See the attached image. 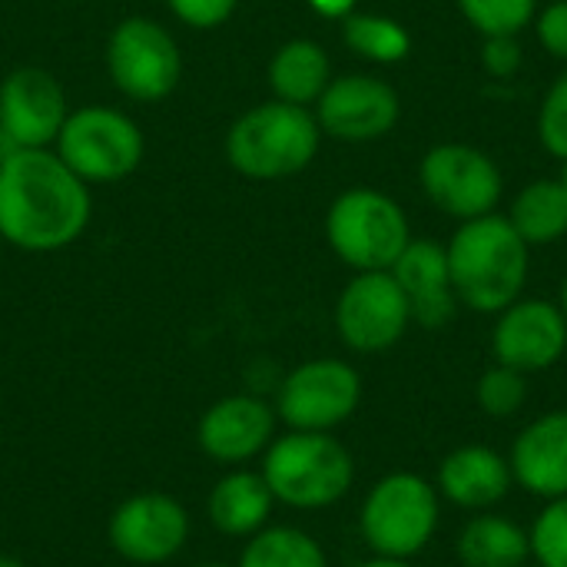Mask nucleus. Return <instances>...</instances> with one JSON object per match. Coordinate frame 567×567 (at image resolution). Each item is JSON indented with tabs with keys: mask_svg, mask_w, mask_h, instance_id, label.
Returning <instances> with one entry per match:
<instances>
[{
	"mask_svg": "<svg viewBox=\"0 0 567 567\" xmlns=\"http://www.w3.org/2000/svg\"><path fill=\"white\" fill-rule=\"evenodd\" d=\"M93 216L90 186L53 150L0 156V239L23 252L73 246Z\"/></svg>",
	"mask_w": 567,
	"mask_h": 567,
	"instance_id": "f257e3e1",
	"label": "nucleus"
},
{
	"mask_svg": "<svg viewBox=\"0 0 567 567\" xmlns=\"http://www.w3.org/2000/svg\"><path fill=\"white\" fill-rule=\"evenodd\" d=\"M445 252L455 296L465 309L498 316L522 299L532 272V246L515 233L508 216L488 213L462 223Z\"/></svg>",
	"mask_w": 567,
	"mask_h": 567,
	"instance_id": "f03ea898",
	"label": "nucleus"
},
{
	"mask_svg": "<svg viewBox=\"0 0 567 567\" xmlns=\"http://www.w3.org/2000/svg\"><path fill=\"white\" fill-rule=\"evenodd\" d=\"M259 472L276 505L292 512H326L355 485V458L336 432H292L272 439Z\"/></svg>",
	"mask_w": 567,
	"mask_h": 567,
	"instance_id": "7ed1b4c3",
	"label": "nucleus"
},
{
	"mask_svg": "<svg viewBox=\"0 0 567 567\" xmlns=\"http://www.w3.org/2000/svg\"><path fill=\"white\" fill-rule=\"evenodd\" d=\"M319 143L322 130L309 106L269 100L233 120L223 150L239 176L272 183L302 173L316 159Z\"/></svg>",
	"mask_w": 567,
	"mask_h": 567,
	"instance_id": "20e7f679",
	"label": "nucleus"
},
{
	"mask_svg": "<svg viewBox=\"0 0 567 567\" xmlns=\"http://www.w3.org/2000/svg\"><path fill=\"white\" fill-rule=\"evenodd\" d=\"M442 498L419 472L382 475L359 505V535L379 558H419L439 535Z\"/></svg>",
	"mask_w": 567,
	"mask_h": 567,
	"instance_id": "39448f33",
	"label": "nucleus"
},
{
	"mask_svg": "<svg viewBox=\"0 0 567 567\" xmlns=\"http://www.w3.org/2000/svg\"><path fill=\"white\" fill-rule=\"evenodd\" d=\"M326 239L352 272H382L392 269L412 243V226L389 193L352 186L332 199L326 213Z\"/></svg>",
	"mask_w": 567,
	"mask_h": 567,
	"instance_id": "423d86ee",
	"label": "nucleus"
},
{
	"mask_svg": "<svg viewBox=\"0 0 567 567\" xmlns=\"http://www.w3.org/2000/svg\"><path fill=\"white\" fill-rule=\"evenodd\" d=\"M53 153L90 186V183H120L133 176L143 163L146 140L133 116L123 110L86 103L70 110Z\"/></svg>",
	"mask_w": 567,
	"mask_h": 567,
	"instance_id": "0eeeda50",
	"label": "nucleus"
},
{
	"mask_svg": "<svg viewBox=\"0 0 567 567\" xmlns=\"http://www.w3.org/2000/svg\"><path fill=\"white\" fill-rule=\"evenodd\" d=\"M362 405V375L346 359H306L276 389L279 425L292 432H336Z\"/></svg>",
	"mask_w": 567,
	"mask_h": 567,
	"instance_id": "6e6552de",
	"label": "nucleus"
},
{
	"mask_svg": "<svg viewBox=\"0 0 567 567\" xmlns=\"http://www.w3.org/2000/svg\"><path fill=\"white\" fill-rule=\"evenodd\" d=\"M106 73L113 86L136 103L166 100L183 80L176 37L153 17H126L106 40Z\"/></svg>",
	"mask_w": 567,
	"mask_h": 567,
	"instance_id": "1a4fd4ad",
	"label": "nucleus"
},
{
	"mask_svg": "<svg viewBox=\"0 0 567 567\" xmlns=\"http://www.w3.org/2000/svg\"><path fill=\"white\" fill-rule=\"evenodd\" d=\"M419 183L432 206L449 213L458 223L495 213L505 176L498 163L468 143H439L419 163Z\"/></svg>",
	"mask_w": 567,
	"mask_h": 567,
	"instance_id": "9d476101",
	"label": "nucleus"
},
{
	"mask_svg": "<svg viewBox=\"0 0 567 567\" xmlns=\"http://www.w3.org/2000/svg\"><path fill=\"white\" fill-rule=\"evenodd\" d=\"M336 332L349 352L379 355L395 349L409 326L412 309L389 269L355 272L336 299Z\"/></svg>",
	"mask_w": 567,
	"mask_h": 567,
	"instance_id": "9b49d317",
	"label": "nucleus"
},
{
	"mask_svg": "<svg viewBox=\"0 0 567 567\" xmlns=\"http://www.w3.org/2000/svg\"><path fill=\"white\" fill-rule=\"evenodd\" d=\"M193 535V518L186 505L166 492H136L123 498L110 522V548L130 565H166L173 561Z\"/></svg>",
	"mask_w": 567,
	"mask_h": 567,
	"instance_id": "f8f14e48",
	"label": "nucleus"
},
{
	"mask_svg": "<svg viewBox=\"0 0 567 567\" xmlns=\"http://www.w3.org/2000/svg\"><path fill=\"white\" fill-rule=\"evenodd\" d=\"M316 120L322 136L342 143H372L395 130L402 116V100L392 83L372 73L332 76L316 103Z\"/></svg>",
	"mask_w": 567,
	"mask_h": 567,
	"instance_id": "ddd939ff",
	"label": "nucleus"
},
{
	"mask_svg": "<svg viewBox=\"0 0 567 567\" xmlns=\"http://www.w3.org/2000/svg\"><path fill=\"white\" fill-rule=\"evenodd\" d=\"M70 116L60 80L43 66H17L0 83V133L10 150H53Z\"/></svg>",
	"mask_w": 567,
	"mask_h": 567,
	"instance_id": "4468645a",
	"label": "nucleus"
},
{
	"mask_svg": "<svg viewBox=\"0 0 567 567\" xmlns=\"http://www.w3.org/2000/svg\"><path fill=\"white\" fill-rule=\"evenodd\" d=\"M276 435H279V415L272 402L249 392L216 399L196 422L199 452L226 468H243L262 458Z\"/></svg>",
	"mask_w": 567,
	"mask_h": 567,
	"instance_id": "2eb2a0df",
	"label": "nucleus"
},
{
	"mask_svg": "<svg viewBox=\"0 0 567 567\" xmlns=\"http://www.w3.org/2000/svg\"><path fill=\"white\" fill-rule=\"evenodd\" d=\"M492 355L522 375L555 369L567 355V316L561 306L548 299H515L495 316Z\"/></svg>",
	"mask_w": 567,
	"mask_h": 567,
	"instance_id": "dca6fc26",
	"label": "nucleus"
},
{
	"mask_svg": "<svg viewBox=\"0 0 567 567\" xmlns=\"http://www.w3.org/2000/svg\"><path fill=\"white\" fill-rule=\"evenodd\" d=\"M439 498L458 512L478 515L495 512L515 488L508 455L492 445H458L452 449L435 472Z\"/></svg>",
	"mask_w": 567,
	"mask_h": 567,
	"instance_id": "f3484780",
	"label": "nucleus"
},
{
	"mask_svg": "<svg viewBox=\"0 0 567 567\" xmlns=\"http://www.w3.org/2000/svg\"><path fill=\"white\" fill-rule=\"evenodd\" d=\"M389 272L395 276V282L402 286V292L409 299L412 326L445 329L458 316L462 302L452 286L445 246H439L432 239H412Z\"/></svg>",
	"mask_w": 567,
	"mask_h": 567,
	"instance_id": "a211bd4d",
	"label": "nucleus"
},
{
	"mask_svg": "<svg viewBox=\"0 0 567 567\" xmlns=\"http://www.w3.org/2000/svg\"><path fill=\"white\" fill-rule=\"evenodd\" d=\"M508 465L515 485L532 498L551 502L567 495V409L532 419L512 442Z\"/></svg>",
	"mask_w": 567,
	"mask_h": 567,
	"instance_id": "6ab92c4d",
	"label": "nucleus"
},
{
	"mask_svg": "<svg viewBox=\"0 0 567 567\" xmlns=\"http://www.w3.org/2000/svg\"><path fill=\"white\" fill-rule=\"evenodd\" d=\"M276 498L259 468H229L206 498V518L226 538H252L266 525H272Z\"/></svg>",
	"mask_w": 567,
	"mask_h": 567,
	"instance_id": "aec40b11",
	"label": "nucleus"
},
{
	"mask_svg": "<svg viewBox=\"0 0 567 567\" xmlns=\"http://www.w3.org/2000/svg\"><path fill=\"white\" fill-rule=\"evenodd\" d=\"M455 558L462 567H522L532 561V538L515 518L478 512L458 528Z\"/></svg>",
	"mask_w": 567,
	"mask_h": 567,
	"instance_id": "412c9836",
	"label": "nucleus"
},
{
	"mask_svg": "<svg viewBox=\"0 0 567 567\" xmlns=\"http://www.w3.org/2000/svg\"><path fill=\"white\" fill-rule=\"evenodd\" d=\"M266 76L272 86V100L312 110L326 93V86L332 83V60L322 43L309 37H296L272 53Z\"/></svg>",
	"mask_w": 567,
	"mask_h": 567,
	"instance_id": "4be33fe9",
	"label": "nucleus"
},
{
	"mask_svg": "<svg viewBox=\"0 0 567 567\" xmlns=\"http://www.w3.org/2000/svg\"><path fill=\"white\" fill-rule=\"evenodd\" d=\"M508 223L528 246H551L567 236V186L561 179H532L512 203Z\"/></svg>",
	"mask_w": 567,
	"mask_h": 567,
	"instance_id": "5701e85b",
	"label": "nucleus"
},
{
	"mask_svg": "<svg viewBox=\"0 0 567 567\" xmlns=\"http://www.w3.org/2000/svg\"><path fill=\"white\" fill-rule=\"evenodd\" d=\"M236 567H329V555L306 528L266 525L246 538Z\"/></svg>",
	"mask_w": 567,
	"mask_h": 567,
	"instance_id": "b1692460",
	"label": "nucleus"
},
{
	"mask_svg": "<svg viewBox=\"0 0 567 567\" xmlns=\"http://www.w3.org/2000/svg\"><path fill=\"white\" fill-rule=\"evenodd\" d=\"M342 40L369 63H402L412 53V33L385 13H349L342 20Z\"/></svg>",
	"mask_w": 567,
	"mask_h": 567,
	"instance_id": "393cba45",
	"label": "nucleus"
},
{
	"mask_svg": "<svg viewBox=\"0 0 567 567\" xmlns=\"http://www.w3.org/2000/svg\"><path fill=\"white\" fill-rule=\"evenodd\" d=\"M525 402H528V375H522L518 369L495 362L475 382V405L488 419L505 422V419L518 415L525 409Z\"/></svg>",
	"mask_w": 567,
	"mask_h": 567,
	"instance_id": "a878e982",
	"label": "nucleus"
},
{
	"mask_svg": "<svg viewBox=\"0 0 567 567\" xmlns=\"http://www.w3.org/2000/svg\"><path fill=\"white\" fill-rule=\"evenodd\" d=\"M482 37H518L535 23L538 0H455Z\"/></svg>",
	"mask_w": 567,
	"mask_h": 567,
	"instance_id": "bb28decb",
	"label": "nucleus"
},
{
	"mask_svg": "<svg viewBox=\"0 0 567 567\" xmlns=\"http://www.w3.org/2000/svg\"><path fill=\"white\" fill-rule=\"evenodd\" d=\"M532 561L538 567H567V495L545 502L528 525Z\"/></svg>",
	"mask_w": 567,
	"mask_h": 567,
	"instance_id": "cd10ccee",
	"label": "nucleus"
},
{
	"mask_svg": "<svg viewBox=\"0 0 567 567\" xmlns=\"http://www.w3.org/2000/svg\"><path fill=\"white\" fill-rule=\"evenodd\" d=\"M538 140L542 146L567 163V70L548 86L538 110Z\"/></svg>",
	"mask_w": 567,
	"mask_h": 567,
	"instance_id": "c85d7f7f",
	"label": "nucleus"
},
{
	"mask_svg": "<svg viewBox=\"0 0 567 567\" xmlns=\"http://www.w3.org/2000/svg\"><path fill=\"white\" fill-rule=\"evenodd\" d=\"M166 7L189 30H216L236 13L239 0H166Z\"/></svg>",
	"mask_w": 567,
	"mask_h": 567,
	"instance_id": "c756f323",
	"label": "nucleus"
},
{
	"mask_svg": "<svg viewBox=\"0 0 567 567\" xmlns=\"http://www.w3.org/2000/svg\"><path fill=\"white\" fill-rule=\"evenodd\" d=\"M535 33L555 60L567 63V0H551L545 10L535 13Z\"/></svg>",
	"mask_w": 567,
	"mask_h": 567,
	"instance_id": "7c9ffc66",
	"label": "nucleus"
},
{
	"mask_svg": "<svg viewBox=\"0 0 567 567\" xmlns=\"http://www.w3.org/2000/svg\"><path fill=\"white\" fill-rule=\"evenodd\" d=\"M522 43L518 37H485L482 43V66L485 73L498 76V80H508L522 70Z\"/></svg>",
	"mask_w": 567,
	"mask_h": 567,
	"instance_id": "2f4dec72",
	"label": "nucleus"
},
{
	"mask_svg": "<svg viewBox=\"0 0 567 567\" xmlns=\"http://www.w3.org/2000/svg\"><path fill=\"white\" fill-rule=\"evenodd\" d=\"M309 7L329 20H346L349 13H355V0H309Z\"/></svg>",
	"mask_w": 567,
	"mask_h": 567,
	"instance_id": "473e14b6",
	"label": "nucleus"
},
{
	"mask_svg": "<svg viewBox=\"0 0 567 567\" xmlns=\"http://www.w3.org/2000/svg\"><path fill=\"white\" fill-rule=\"evenodd\" d=\"M355 567H415V565H412V561H402V558H379V555H372V558L359 561Z\"/></svg>",
	"mask_w": 567,
	"mask_h": 567,
	"instance_id": "72a5a7b5",
	"label": "nucleus"
},
{
	"mask_svg": "<svg viewBox=\"0 0 567 567\" xmlns=\"http://www.w3.org/2000/svg\"><path fill=\"white\" fill-rule=\"evenodd\" d=\"M0 567H27L20 558H10V555H0Z\"/></svg>",
	"mask_w": 567,
	"mask_h": 567,
	"instance_id": "f704fd0d",
	"label": "nucleus"
},
{
	"mask_svg": "<svg viewBox=\"0 0 567 567\" xmlns=\"http://www.w3.org/2000/svg\"><path fill=\"white\" fill-rule=\"evenodd\" d=\"M558 306H561V312L567 316V279H565V286H561V302H558Z\"/></svg>",
	"mask_w": 567,
	"mask_h": 567,
	"instance_id": "c9c22d12",
	"label": "nucleus"
},
{
	"mask_svg": "<svg viewBox=\"0 0 567 567\" xmlns=\"http://www.w3.org/2000/svg\"><path fill=\"white\" fill-rule=\"evenodd\" d=\"M196 567H236V565H223V561H203V565Z\"/></svg>",
	"mask_w": 567,
	"mask_h": 567,
	"instance_id": "e433bc0d",
	"label": "nucleus"
},
{
	"mask_svg": "<svg viewBox=\"0 0 567 567\" xmlns=\"http://www.w3.org/2000/svg\"><path fill=\"white\" fill-rule=\"evenodd\" d=\"M561 183H565V186H567V163H565V173H561Z\"/></svg>",
	"mask_w": 567,
	"mask_h": 567,
	"instance_id": "4c0bfd02",
	"label": "nucleus"
},
{
	"mask_svg": "<svg viewBox=\"0 0 567 567\" xmlns=\"http://www.w3.org/2000/svg\"><path fill=\"white\" fill-rule=\"evenodd\" d=\"M522 567H538V565H535V561H528V565H522Z\"/></svg>",
	"mask_w": 567,
	"mask_h": 567,
	"instance_id": "58836bf2",
	"label": "nucleus"
},
{
	"mask_svg": "<svg viewBox=\"0 0 567 567\" xmlns=\"http://www.w3.org/2000/svg\"><path fill=\"white\" fill-rule=\"evenodd\" d=\"M0 429H3V419H0Z\"/></svg>",
	"mask_w": 567,
	"mask_h": 567,
	"instance_id": "ea45409f",
	"label": "nucleus"
}]
</instances>
